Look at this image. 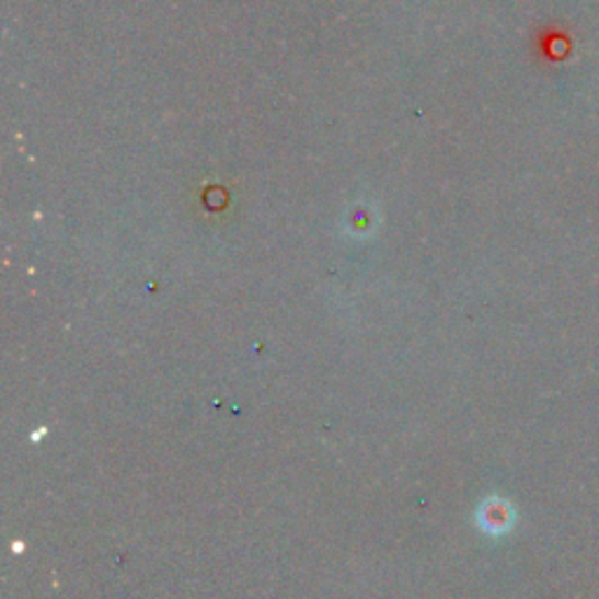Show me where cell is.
<instances>
[{
    "label": "cell",
    "mask_w": 599,
    "mask_h": 599,
    "mask_svg": "<svg viewBox=\"0 0 599 599\" xmlns=\"http://www.w3.org/2000/svg\"><path fill=\"white\" fill-rule=\"evenodd\" d=\"M485 512H489V518H485L483 527H487L489 532H504V529H508V506H485Z\"/></svg>",
    "instance_id": "1"
}]
</instances>
